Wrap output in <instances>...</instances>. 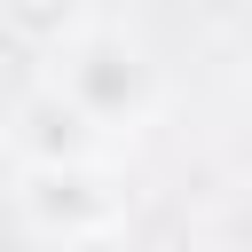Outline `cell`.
Listing matches in <instances>:
<instances>
[{
    "label": "cell",
    "instance_id": "1",
    "mask_svg": "<svg viewBox=\"0 0 252 252\" xmlns=\"http://www.w3.org/2000/svg\"><path fill=\"white\" fill-rule=\"evenodd\" d=\"M0 8H8V24L32 32V39H71V32L87 24V0H0Z\"/></svg>",
    "mask_w": 252,
    "mask_h": 252
}]
</instances>
